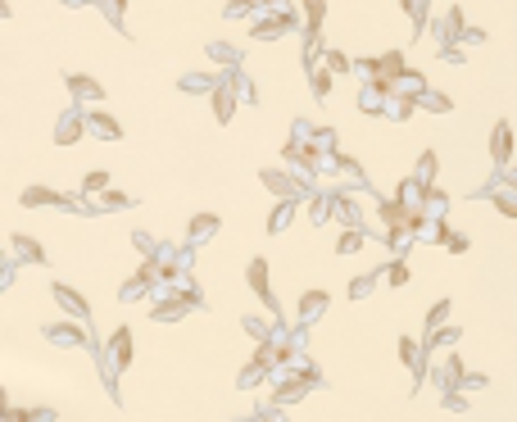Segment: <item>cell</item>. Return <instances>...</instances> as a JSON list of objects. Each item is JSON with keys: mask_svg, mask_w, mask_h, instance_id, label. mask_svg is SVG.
Wrapping results in <instances>:
<instances>
[{"mask_svg": "<svg viewBox=\"0 0 517 422\" xmlns=\"http://www.w3.org/2000/svg\"><path fill=\"white\" fill-rule=\"evenodd\" d=\"M263 273H268L263 264H250V286H254V291H263V295H268V277H263Z\"/></svg>", "mask_w": 517, "mask_h": 422, "instance_id": "obj_4", "label": "cell"}, {"mask_svg": "<svg viewBox=\"0 0 517 422\" xmlns=\"http://www.w3.org/2000/svg\"><path fill=\"white\" fill-rule=\"evenodd\" d=\"M95 132H100V137H118V123H113V118H95Z\"/></svg>", "mask_w": 517, "mask_h": 422, "instance_id": "obj_6", "label": "cell"}, {"mask_svg": "<svg viewBox=\"0 0 517 422\" xmlns=\"http://www.w3.org/2000/svg\"><path fill=\"white\" fill-rule=\"evenodd\" d=\"M69 86H73L78 95H86V100H95V95H100V86H95L91 78H69Z\"/></svg>", "mask_w": 517, "mask_h": 422, "instance_id": "obj_3", "label": "cell"}, {"mask_svg": "<svg viewBox=\"0 0 517 422\" xmlns=\"http://www.w3.org/2000/svg\"><path fill=\"white\" fill-rule=\"evenodd\" d=\"M46 200H55L50 191H27V196H23V205H46Z\"/></svg>", "mask_w": 517, "mask_h": 422, "instance_id": "obj_7", "label": "cell"}, {"mask_svg": "<svg viewBox=\"0 0 517 422\" xmlns=\"http://www.w3.org/2000/svg\"><path fill=\"white\" fill-rule=\"evenodd\" d=\"M513 155V137H509V123H499V132H495V159Z\"/></svg>", "mask_w": 517, "mask_h": 422, "instance_id": "obj_2", "label": "cell"}, {"mask_svg": "<svg viewBox=\"0 0 517 422\" xmlns=\"http://www.w3.org/2000/svg\"><path fill=\"white\" fill-rule=\"evenodd\" d=\"M322 304H327V295H318V291H313V295H304V313H318Z\"/></svg>", "mask_w": 517, "mask_h": 422, "instance_id": "obj_5", "label": "cell"}, {"mask_svg": "<svg viewBox=\"0 0 517 422\" xmlns=\"http://www.w3.org/2000/svg\"><path fill=\"white\" fill-rule=\"evenodd\" d=\"M55 295H60V304H64V309H69V313H78V318L86 313V300H82V295H73L69 286H55Z\"/></svg>", "mask_w": 517, "mask_h": 422, "instance_id": "obj_1", "label": "cell"}]
</instances>
